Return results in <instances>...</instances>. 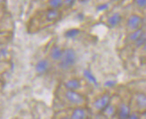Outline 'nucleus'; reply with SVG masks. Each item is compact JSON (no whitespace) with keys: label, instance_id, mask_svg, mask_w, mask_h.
<instances>
[{"label":"nucleus","instance_id":"nucleus-1","mask_svg":"<svg viewBox=\"0 0 146 119\" xmlns=\"http://www.w3.org/2000/svg\"><path fill=\"white\" fill-rule=\"evenodd\" d=\"M56 99L64 106V110L80 106H88L89 105L88 98L85 94L67 90L62 84L56 88Z\"/></svg>","mask_w":146,"mask_h":119},{"label":"nucleus","instance_id":"nucleus-2","mask_svg":"<svg viewBox=\"0 0 146 119\" xmlns=\"http://www.w3.org/2000/svg\"><path fill=\"white\" fill-rule=\"evenodd\" d=\"M63 17V11L46 8L37 12L29 22V30L38 31L59 22Z\"/></svg>","mask_w":146,"mask_h":119},{"label":"nucleus","instance_id":"nucleus-3","mask_svg":"<svg viewBox=\"0 0 146 119\" xmlns=\"http://www.w3.org/2000/svg\"><path fill=\"white\" fill-rule=\"evenodd\" d=\"M76 63H77V53L73 48L66 47L64 48L61 58L56 66L60 73H66L73 70Z\"/></svg>","mask_w":146,"mask_h":119},{"label":"nucleus","instance_id":"nucleus-4","mask_svg":"<svg viewBox=\"0 0 146 119\" xmlns=\"http://www.w3.org/2000/svg\"><path fill=\"white\" fill-rule=\"evenodd\" d=\"M113 95L110 91H104L95 98L91 105H88V108L91 109L93 115H100L106 110V108L111 103Z\"/></svg>","mask_w":146,"mask_h":119},{"label":"nucleus","instance_id":"nucleus-5","mask_svg":"<svg viewBox=\"0 0 146 119\" xmlns=\"http://www.w3.org/2000/svg\"><path fill=\"white\" fill-rule=\"evenodd\" d=\"M130 108L132 112L143 114L146 112V94L142 91H135L130 94Z\"/></svg>","mask_w":146,"mask_h":119},{"label":"nucleus","instance_id":"nucleus-6","mask_svg":"<svg viewBox=\"0 0 146 119\" xmlns=\"http://www.w3.org/2000/svg\"><path fill=\"white\" fill-rule=\"evenodd\" d=\"M145 25L143 15L141 13H132L125 19V26L126 32L130 33L133 31L142 29Z\"/></svg>","mask_w":146,"mask_h":119},{"label":"nucleus","instance_id":"nucleus-7","mask_svg":"<svg viewBox=\"0 0 146 119\" xmlns=\"http://www.w3.org/2000/svg\"><path fill=\"white\" fill-rule=\"evenodd\" d=\"M55 65L47 56H45V58H42L36 62L34 65V71L36 74L39 75V76H44V75H47L48 73H51Z\"/></svg>","mask_w":146,"mask_h":119},{"label":"nucleus","instance_id":"nucleus-8","mask_svg":"<svg viewBox=\"0 0 146 119\" xmlns=\"http://www.w3.org/2000/svg\"><path fill=\"white\" fill-rule=\"evenodd\" d=\"M130 96L128 99H122L119 97V100L117 103V114L116 117L117 119H128L132 110L130 108Z\"/></svg>","mask_w":146,"mask_h":119},{"label":"nucleus","instance_id":"nucleus-9","mask_svg":"<svg viewBox=\"0 0 146 119\" xmlns=\"http://www.w3.org/2000/svg\"><path fill=\"white\" fill-rule=\"evenodd\" d=\"M68 114L71 119H92L93 114L88 106H80L75 108H69Z\"/></svg>","mask_w":146,"mask_h":119},{"label":"nucleus","instance_id":"nucleus-10","mask_svg":"<svg viewBox=\"0 0 146 119\" xmlns=\"http://www.w3.org/2000/svg\"><path fill=\"white\" fill-rule=\"evenodd\" d=\"M123 22H124V15H122V13H120L118 11L111 12L110 14L108 15L105 21L106 24L111 29L118 27Z\"/></svg>","mask_w":146,"mask_h":119},{"label":"nucleus","instance_id":"nucleus-11","mask_svg":"<svg viewBox=\"0 0 146 119\" xmlns=\"http://www.w3.org/2000/svg\"><path fill=\"white\" fill-rule=\"evenodd\" d=\"M63 50H64V48L58 43H55L53 45H51V47H50L48 49L47 58L53 63L55 66L61 58V56L63 54Z\"/></svg>","mask_w":146,"mask_h":119},{"label":"nucleus","instance_id":"nucleus-12","mask_svg":"<svg viewBox=\"0 0 146 119\" xmlns=\"http://www.w3.org/2000/svg\"><path fill=\"white\" fill-rule=\"evenodd\" d=\"M61 84L67 90L81 92L84 87V81L79 78H70L66 81H63Z\"/></svg>","mask_w":146,"mask_h":119},{"label":"nucleus","instance_id":"nucleus-13","mask_svg":"<svg viewBox=\"0 0 146 119\" xmlns=\"http://www.w3.org/2000/svg\"><path fill=\"white\" fill-rule=\"evenodd\" d=\"M47 8L63 11V9L65 8V1H62V0H50V1L47 2Z\"/></svg>","mask_w":146,"mask_h":119},{"label":"nucleus","instance_id":"nucleus-14","mask_svg":"<svg viewBox=\"0 0 146 119\" xmlns=\"http://www.w3.org/2000/svg\"><path fill=\"white\" fill-rule=\"evenodd\" d=\"M52 119H71V118L69 116L68 110L65 109V110L56 111Z\"/></svg>","mask_w":146,"mask_h":119},{"label":"nucleus","instance_id":"nucleus-15","mask_svg":"<svg viewBox=\"0 0 146 119\" xmlns=\"http://www.w3.org/2000/svg\"><path fill=\"white\" fill-rule=\"evenodd\" d=\"M11 37V33L7 30H0V47L5 44Z\"/></svg>","mask_w":146,"mask_h":119},{"label":"nucleus","instance_id":"nucleus-16","mask_svg":"<svg viewBox=\"0 0 146 119\" xmlns=\"http://www.w3.org/2000/svg\"><path fill=\"white\" fill-rule=\"evenodd\" d=\"M134 5L138 11L142 12L143 14L146 10V0H136V1H134Z\"/></svg>","mask_w":146,"mask_h":119},{"label":"nucleus","instance_id":"nucleus-17","mask_svg":"<svg viewBox=\"0 0 146 119\" xmlns=\"http://www.w3.org/2000/svg\"><path fill=\"white\" fill-rule=\"evenodd\" d=\"M80 33V30L78 29H70L66 31L65 33V36L66 38H68V39H74V38H76Z\"/></svg>","mask_w":146,"mask_h":119},{"label":"nucleus","instance_id":"nucleus-18","mask_svg":"<svg viewBox=\"0 0 146 119\" xmlns=\"http://www.w3.org/2000/svg\"><path fill=\"white\" fill-rule=\"evenodd\" d=\"M139 52H140V54H141V56H146V42L143 44V46L138 50Z\"/></svg>","mask_w":146,"mask_h":119},{"label":"nucleus","instance_id":"nucleus-19","mask_svg":"<svg viewBox=\"0 0 146 119\" xmlns=\"http://www.w3.org/2000/svg\"><path fill=\"white\" fill-rule=\"evenodd\" d=\"M143 18H144V22L146 24V10L143 13Z\"/></svg>","mask_w":146,"mask_h":119},{"label":"nucleus","instance_id":"nucleus-20","mask_svg":"<svg viewBox=\"0 0 146 119\" xmlns=\"http://www.w3.org/2000/svg\"><path fill=\"white\" fill-rule=\"evenodd\" d=\"M22 119H35V117H25V118H22Z\"/></svg>","mask_w":146,"mask_h":119},{"label":"nucleus","instance_id":"nucleus-21","mask_svg":"<svg viewBox=\"0 0 146 119\" xmlns=\"http://www.w3.org/2000/svg\"><path fill=\"white\" fill-rule=\"evenodd\" d=\"M142 92H144V93L146 94V90H145V91H142Z\"/></svg>","mask_w":146,"mask_h":119}]
</instances>
